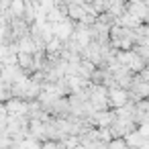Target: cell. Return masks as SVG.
<instances>
[{
  "mask_svg": "<svg viewBox=\"0 0 149 149\" xmlns=\"http://www.w3.org/2000/svg\"><path fill=\"white\" fill-rule=\"evenodd\" d=\"M74 23H72V19H63V21H59V23H53V35L57 37V39H61L63 43L65 41H70L72 37H74Z\"/></svg>",
  "mask_w": 149,
  "mask_h": 149,
  "instance_id": "cell-1",
  "label": "cell"
},
{
  "mask_svg": "<svg viewBox=\"0 0 149 149\" xmlns=\"http://www.w3.org/2000/svg\"><path fill=\"white\" fill-rule=\"evenodd\" d=\"M108 102H110V106H114V108H120V106H125L127 102H129V94L123 90V88H110V92H108Z\"/></svg>",
  "mask_w": 149,
  "mask_h": 149,
  "instance_id": "cell-2",
  "label": "cell"
},
{
  "mask_svg": "<svg viewBox=\"0 0 149 149\" xmlns=\"http://www.w3.org/2000/svg\"><path fill=\"white\" fill-rule=\"evenodd\" d=\"M6 112L10 114V116H19V114H25V112H29V104L27 102H23L21 98H10L8 102H6Z\"/></svg>",
  "mask_w": 149,
  "mask_h": 149,
  "instance_id": "cell-3",
  "label": "cell"
},
{
  "mask_svg": "<svg viewBox=\"0 0 149 149\" xmlns=\"http://www.w3.org/2000/svg\"><path fill=\"white\" fill-rule=\"evenodd\" d=\"M19 55V65L23 68V70H33L35 68V57H33V53H17Z\"/></svg>",
  "mask_w": 149,
  "mask_h": 149,
  "instance_id": "cell-4",
  "label": "cell"
},
{
  "mask_svg": "<svg viewBox=\"0 0 149 149\" xmlns=\"http://www.w3.org/2000/svg\"><path fill=\"white\" fill-rule=\"evenodd\" d=\"M139 21H141L139 17H135L133 13H127V15H123V17L118 19V25H120V27H137Z\"/></svg>",
  "mask_w": 149,
  "mask_h": 149,
  "instance_id": "cell-5",
  "label": "cell"
},
{
  "mask_svg": "<svg viewBox=\"0 0 149 149\" xmlns=\"http://www.w3.org/2000/svg\"><path fill=\"white\" fill-rule=\"evenodd\" d=\"M127 145H129V143H127V139H112V141L108 143V147H110V149H129Z\"/></svg>",
  "mask_w": 149,
  "mask_h": 149,
  "instance_id": "cell-6",
  "label": "cell"
}]
</instances>
